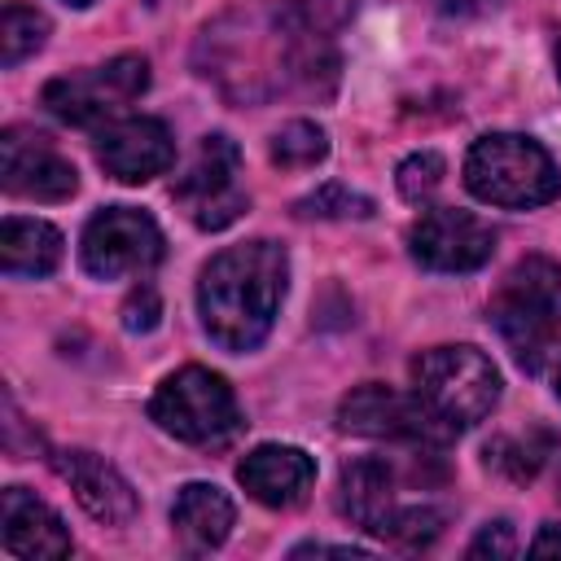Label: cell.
Masks as SVG:
<instances>
[{"instance_id": "cell-1", "label": "cell", "mask_w": 561, "mask_h": 561, "mask_svg": "<svg viewBox=\"0 0 561 561\" xmlns=\"http://www.w3.org/2000/svg\"><path fill=\"white\" fill-rule=\"evenodd\" d=\"M289 259L276 241H241L219 250L197 280L202 329L224 351H254L285 298Z\"/></svg>"}, {"instance_id": "cell-2", "label": "cell", "mask_w": 561, "mask_h": 561, "mask_svg": "<svg viewBox=\"0 0 561 561\" xmlns=\"http://www.w3.org/2000/svg\"><path fill=\"white\" fill-rule=\"evenodd\" d=\"M491 324L526 373H539L561 324V267L543 254L522 259L491 294Z\"/></svg>"}, {"instance_id": "cell-3", "label": "cell", "mask_w": 561, "mask_h": 561, "mask_svg": "<svg viewBox=\"0 0 561 561\" xmlns=\"http://www.w3.org/2000/svg\"><path fill=\"white\" fill-rule=\"evenodd\" d=\"M465 184L478 202H491L504 210H530L561 193V175L548 149L517 131H491L473 140L465 158Z\"/></svg>"}, {"instance_id": "cell-4", "label": "cell", "mask_w": 561, "mask_h": 561, "mask_svg": "<svg viewBox=\"0 0 561 561\" xmlns=\"http://www.w3.org/2000/svg\"><path fill=\"white\" fill-rule=\"evenodd\" d=\"M412 390L451 430L478 425L500 399V368L478 346H430L412 359Z\"/></svg>"}, {"instance_id": "cell-5", "label": "cell", "mask_w": 561, "mask_h": 561, "mask_svg": "<svg viewBox=\"0 0 561 561\" xmlns=\"http://www.w3.org/2000/svg\"><path fill=\"white\" fill-rule=\"evenodd\" d=\"M149 416L180 443H224L228 434H237L241 416H237V399H232V386L210 373V368H180L171 373L153 399H149Z\"/></svg>"}, {"instance_id": "cell-6", "label": "cell", "mask_w": 561, "mask_h": 561, "mask_svg": "<svg viewBox=\"0 0 561 561\" xmlns=\"http://www.w3.org/2000/svg\"><path fill=\"white\" fill-rule=\"evenodd\" d=\"M145 88H149V61L136 53H123L105 66L53 79L44 88V105L53 118L70 127H92V123L118 118V110H127Z\"/></svg>"}, {"instance_id": "cell-7", "label": "cell", "mask_w": 561, "mask_h": 561, "mask_svg": "<svg viewBox=\"0 0 561 561\" xmlns=\"http://www.w3.org/2000/svg\"><path fill=\"white\" fill-rule=\"evenodd\" d=\"M237 175H241V149L215 131V136H202V145H197L193 162L184 167V175L175 180L171 197L202 232H219V228L237 224L241 210L250 206Z\"/></svg>"}, {"instance_id": "cell-8", "label": "cell", "mask_w": 561, "mask_h": 561, "mask_svg": "<svg viewBox=\"0 0 561 561\" xmlns=\"http://www.w3.org/2000/svg\"><path fill=\"white\" fill-rule=\"evenodd\" d=\"M337 425L346 434L359 438H386V443H408V447H443L456 430L447 421H438L421 394H399L390 386H355L342 403H337Z\"/></svg>"}, {"instance_id": "cell-9", "label": "cell", "mask_w": 561, "mask_h": 561, "mask_svg": "<svg viewBox=\"0 0 561 561\" xmlns=\"http://www.w3.org/2000/svg\"><path fill=\"white\" fill-rule=\"evenodd\" d=\"M79 259L96 280L140 276L162 259V228L136 206H105L88 219Z\"/></svg>"}, {"instance_id": "cell-10", "label": "cell", "mask_w": 561, "mask_h": 561, "mask_svg": "<svg viewBox=\"0 0 561 561\" xmlns=\"http://www.w3.org/2000/svg\"><path fill=\"white\" fill-rule=\"evenodd\" d=\"M408 250L430 272H478L495 250V232L469 210L434 206L408 228Z\"/></svg>"}, {"instance_id": "cell-11", "label": "cell", "mask_w": 561, "mask_h": 561, "mask_svg": "<svg viewBox=\"0 0 561 561\" xmlns=\"http://www.w3.org/2000/svg\"><path fill=\"white\" fill-rule=\"evenodd\" d=\"M0 180L4 193L31 202H66L79 188V171L70 167V158H61L57 145L31 127H9L0 136Z\"/></svg>"}, {"instance_id": "cell-12", "label": "cell", "mask_w": 561, "mask_h": 561, "mask_svg": "<svg viewBox=\"0 0 561 561\" xmlns=\"http://www.w3.org/2000/svg\"><path fill=\"white\" fill-rule=\"evenodd\" d=\"M96 162L118 184H145L175 162V140L162 118H145V114L110 118L96 131Z\"/></svg>"}, {"instance_id": "cell-13", "label": "cell", "mask_w": 561, "mask_h": 561, "mask_svg": "<svg viewBox=\"0 0 561 561\" xmlns=\"http://www.w3.org/2000/svg\"><path fill=\"white\" fill-rule=\"evenodd\" d=\"M57 473L70 482L75 500L105 526H123L136 517V491L131 482L110 465L101 460L96 451H83V447H70V451H57L53 456Z\"/></svg>"}, {"instance_id": "cell-14", "label": "cell", "mask_w": 561, "mask_h": 561, "mask_svg": "<svg viewBox=\"0 0 561 561\" xmlns=\"http://www.w3.org/2000/svg\"><path fill=\"white\" fill-rule=\"evenodd\" d=\"M237 482L267 508H289L316 482V460L289 443H263L237 465Z\"/></svg>"}, {"instance_id": "cell-15", "label": "cell", "mask_w": 561, "mask_h": 561, "mask_svg": "<svg viewBox=\"0 0 561 561\" xmlns=\"http://www.w3.org/2000/svg\"><path fill=\"white\" fill-rule=\"evenodd\" d=\"M0 526H4V548L13 557H66L70 552V530L26 486H9L4 491V500H0Z\"/></svg>"}, {"instance_id": "cell-16", "label": "cell", "mask_w": 561, "mask_h": 561, "mask_svg": "<svg viewBox=\"0 0 561 561\" xmlns=\"http://www.w3.org/2000/svg\"><path fill=\"white\" fill-rule=\"evenodd\" d=\"M337 508L359 530L386 539V526L399 513L394 508V473H390V465L377 460V456L342 465V473H337Z\"/></svg>"}, {"instance_id": "cell-17", "label": "cell", "mask_w": 561, "mask_h": 561, "mask_svg": "<svg viewBox=\"0 0 561 561\" xmlns=\"http://www.w3.org/2000/svg\"><path fill=\"white\" fill-rule=\"evenodd\" d=\"M232 517H237L232 500L219 486H210V482L180 486V495L171 504V526L184 539V548H193V552L219 548L228 539V530H232Z\"/></svg>"}, {"instance_id": "cell-18", "label": "cell", "mask_w": 561, "mask_h": 561, "mask_svg": "<svg viewBox=\"0 0 561 561\" xmlns=\"http://www.w3.org/2000/svg\"><path fill=\"white\" fill-rule=\"evenodd\" d=\"M61 263V232L44 219L9 215L0 228V267L9 276H48Z\"/></svg>"}, {"instance_id": "cell-19", "label": "cell", "mask_w": 561, "mask_h": 561, "mask_svg": "<svg viewBox=\"0 0 561 561\" xmlns=\"http://www.w3.org/2000/svg\"><path fill=\"white\" fill-rule=\"evenodd\" d=\"M552 447H557V438H552L548 430H530V434H500V438H491V443H486V465H491L495 473L513 478V482H530V478L548 465Z\"/></svg>"}, {"instance_id": "cell-20", "label": "cell", "mask_w": 561, "mask_h": 561, "mask_svg": "<svg viewBox=\"0 0 561 561\" xmlns=\"http://www.w3.org/2000/svg\"><path fill=\"white\" fill-rule=\"evenodd\" d=\"M48 39V18L31 4H18L9 0L4 4V18H0V61L4 66H18L26 61L31 53H39Z\"/></svg>"}, {"instance_id": "cell-21", "label": "cell", "mask_w": 561, "mask_h": 561, "mask_svg": "<svg viewBox=\"0 0 561 561\" xmlns=\"http://www.w3.org/2000/svg\"><path fill=\"white\" fill-rule=\"evenodd\" d=\"M324 153H329V136L307 118H294L272 136L276 167H316V162H324Z\"/></svg>"}, {"instance_id": "cell-22", "label": "cell", "mask_w": 561, "mask_h": 561, "mask_svg": "<svg viewBox=\"0 0 561 561\" xmlns=\"http://www.w3.org/2000/svg\"><path fill=\"white\" fill-rule=\"evenodd\" d=\"M298 215L302 219H368L373 215V197L346 188V184H320L311 197L298 202Z\"/></svg>"}, {"instance_id": "cell-23", "label": "cell", "mask_w": 561, "mask_h": 561, "mask_svg": "<svg viewBox=\"0 0 561 561\" xmlns=\"http://www.w3.org/2000/svg\"><path fill=\"white\" fill-rule=\"evenodd\" d=\"M443 175H447V162H443L434 149H421V153H408V158L399 162L394 184H399V193H403L408 202L421 206V202H430V197L438 193Z\"/></svg>"}, {"instance_id": "cell-24", "label": "cell", "mask_w": 561, "mask_h": 561, "mask_svg": "<svg viewBox=\"0 0 561 561\" xmlns=\"http://www.w3.org/2000/svg\"><path fill=\"white\" fill-rule=\"evenodd\" d=\"M443 535V513L430 508V504H412V508H399L386 526V539L399 543V548H430L434 539Z\"/></svg>"}, {"instance_id": "cell-25", "label": "cell", "mask_w": 561, "mask_h": 561, "mask_svg": "<svg viewBox=\"0 0 561 561\" xmlns=\"http://www.w3.org/2000/svg\"><path fill=\"white\" fill-rule=\"evenodd\" d=\"M158 316H162V298H158L153 285H140V289L127 294V302H123V329H127V333H149V329H158Z\"/></svg>"}, {"instance_id": "cell-26", "label": "cell", "mask_w": 561, "mask_h": 561, "mask_svg": "<svg viewBox=\"0 0 561 561\" xmlns=\"http://www.w3.org/2000/svg\"><path fill=\"white\" fill-rule=\"evenodd\" d=\"M517 552V539H513V526L508 522H491L478 530V539L469 543V557H513Z\"/></svg>"}, {"instance_id": "cell-27", "label": "cell", "mask_w": 561, "mask_h": 561, "mask_svg": "<svg viewBox=\"0 0 561 561\" xmlns=\"http://www.w3.org/2000/svg\"><path fill=\"white\" fill-rule=\"evenodd\" d=\"M447 18H478L486 9H495V0H434Z\"/></svg>"}, {"instance_id": "cell-28", "label": "cell", "mask_w": 561, "mask_h": 561, "mask_svg": "<svg viewBox=\"0 0 561 561\" xmlns=\"http://www.w3.org/2000/svg\"><path fill=\"white\" fill-rule=\"evenodd\" d=\"M530 552H535V557H552V552H561V526H557V522H548V526L535 535Z\"/></svg>"}, {"instance_id": "cell-29", "label": "cell", "mask_w": 561, "mask_h": 561, "mask_svg": "<svg viewBox=\"0 0 561 561\" xmlns=\"http://www.w3.org/2000/svg\"><path fill=\"white\" fill-rule=\"evenodd\" d=\"M311 552H337V557H364V548L355 543H298L294 557H311Z\"/></svg>"}, {"instance_id": "cell-30", "label": "cell", "mask_w": 561, "mask_h": 561, "mask_svg": "<svg viewBox=\"0 0 561 561\" xmlns=\"http://www.w3.org/2000/svg\"><path fill=\"white\" fill-rule=\"evenodd\" d=\"M552 381H557V399H561V355H557V373H552Z\"/></svg>"}, {"instance_id": "cell-31", "label": "cell", "mask_w": 561, "mask_h": 561, "mask_svg": "<svg viewBox=\"0 0 561 561\" xmlns=\"http://www.w3.org/2000/svg\"><path fill=\"white\" fill-rule=\"evenodd\" d=\"M66 4H75V9H88V4H92V0H66Z\"/></svg>"}, {"instance_id": "cell-32", "label": "cell", "mask_w": 561, "mask_h": 561, "mask_svg": "<svg viewBox=\"0 0 561 561\" xmlns=\"http://www.w3.org/2000/svg\"><path fill=\"white\" fill-rule=\"evenodd\" d=\"M557 75H561V39H557Z\"/></svg>"}]
</instances>
